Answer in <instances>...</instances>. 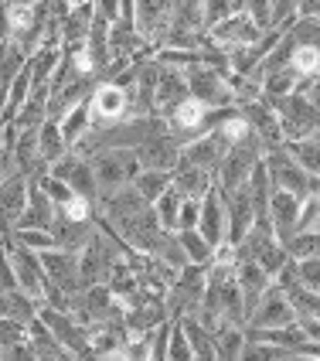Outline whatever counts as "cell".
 <instances>
[{"instance_id": "obj_44", "label": "cell", "mask_w": 320, "mask_h": 361, "mask_svg": "<svg viewBox=\"0 0 320 361\" xmlns=\"http://www.w3.org/2000/svg\"><path fill=\"white\" fill-rule=\"evenodd\" d=\"M38 188H41V191H44V195H48L51 201H55V208H61L65 201L75 198V195H72V188H68V184H61L59 178H51V174H44V178L38 180Z\"/></svg>"}, {"instance_id": "obj_47", "label": "cell", "mask_w": 320, "mask_h": 361, "mask_svg": "<svg viewBox=\"0 0 320 361\" xmlns=\"http://www.w3.org/2000/svg\"><path fill=\"white\" fill-rule=\"evenodd\" d=\"M0 361H38V358H35L31 341H24V344H14V348H4V351H0Z\"/></svg>"}, {"instance_id": "obj_27", "label": "cell", "mask_w": 320, "mask_h": 361, "mask_svg": "<svg viewBox=\"0 0 320 361\" xmlns=\"http://www.w3.org/2000/svg\"><path fill=\"white\" fill-rule=\"evenodd\" d=\"M174 188H178L184 198L201 201L215 188V174H208V171H201V167H191V164L180 161L178 171H174Z\"/></svg>"}, {"instance_id": "obj_12", "label": "cell", "mask_w": 320, "mask_h": 361, "mask_svg": "<svg viewBox=\"0 0 320 361\" xmlns=\"http://www.w3.org/2000/svg\"><path fill=\"white\" fill-rule=\"evenodd\" d=\"M41 269H44V280L51 286H59L61 293H68L72 300H79L85 293L79 276V252H65V249H51V252H41Z\"/></svg>"}, {"instance_id": "obj_2", "label": "cell", "mask_w": 320, "mask_h": 361, "mask_svg": "<svg viewBox=\"0 0 320 361\" xmlns=\"http://www.w3.org/2000/svg\"><path fill=\"white\" fill-rule=\"evenodd\" d=\"M276 116H280V126H283V137L286 143H300V140H310L314 133L320 130V109L314 102L293 92V96H283V99H266Z\"/></svg>"}, {"instance_id": "obj_17", "label": "cell", "mask_w": 320, "mask_h": 361, "mask_svg": "<svg viewBox=\"0 0 320 361\" xmlns=\"http://www.w3.org/2000/svg\"><path fill=\"white\" fill-rule=\"evenodd\" d=\"M228 150H232V143L225 140L219 130H208L204 137H198V140H191L184 147L180 161L191 164V167H201V171H208V174H219V167L225 164Z\"/></svg>"}, {"instance_id": "obj_16", "label": "cell", "mask_w": 320, "mask_h": 361, "mask_svg": "<svg viewBox=\"0 0 320 361\" xmlns=\"http://www.w3.org/2000/svg\"><path fill=\"white\" fill-rule=\"evenodd\" d=\"M7 252H11V262H14V276H18V290L20 293H27L31 300H38L44 297V269H41V256L38 252H31V249H24L18 242H7Z\"/></svg>"}, {"instance_id": "obj_49", "label": "cell", "mask_w": 320, "mask_h": 361, "mask_svg": "<svg viewBox=\"0 0 320 361\" xmlns=\"http://www.w3.org/2000/svg\"><path fill=\"white\" fill-rule=\"evenodd\" d=\"M314 140H317V143H320V130H317V133H314Z\"/></svg>"}, {"instance_id": "obj_3", "label": "cell", "mask_w": 320, "mask_h": 361, "mask_svg": "<svg viewBox=\"0 0 320 361\" xmlns=\"http://www.w3.org/2000/svg\"><path fill=\"white\" fill-rule=\"evenodd\" d=\"M266 174H269V184H273V191H283V195H293V198H307V195H314L320 191V180L310 178L307 171H303L300 164L290 157V150L280 147V150H269L266 157Z\"/></svg>"}, {"instance_id": "obj_35", "label": "cell", "mask_w": 320, "mask_h": 361, "mask_svg": "<svg viewBox=\"0 0 320 361\" xmlns=\"http://www.w3.org/2000/svg\"><path fill=\"white\" fill-rule=\"evenodd\" d=\"M290 68H293V75H297L300 82L317 79V72H320V48H317V44H297V48H293V61H290Z\"/></svg>"}, {"instance_id": "obj_1", "label": "cell", "mask_w": 320, "mask_h": 361, "mask_svg": "<svg viewBox=\"0 0 320 361\" xmlns=\"http://www.w3.org/2000/svg\"><path fill=\"white\" fill-rule=\"evenodd\" d=\"M195 321L204 324L208 331H221L228 324L245 327V303H242L235 269L208 266V290H204V300H201Z\"/></svg>"}, {"instance_id": "obj_46", "label": "cell", "mask_w": 320, "mask_h": 361, "mask_svg": "<svg viewBox=\"0 0 320 361\" xmlns=\"http://www.w3.org/2000/svg\"><path fill=\"white\" fill-rule=\"evenodd\" d=\"M211 266H219V269H235V266H239V249H235L232 242L215 245V252H211Z\"/></svg>"}, {"instance_id": "obj_38", "label": "cell", "mask_w": 320, "mask_h": 361, "mask_svg": "<svg viewBox=\"0 0 320 361\" xmlns=\"http://www.w3.org/2000/svg\"><path fill=\"white\" fill-rule=\"evenodd\" d=\"M242 14V0H208L204 4V27L215 31L219 24H225L228 18Z\"/></svg>"}, {"instance_id": "obj_41", "label": "cell", "mask_w": 320, "mask_h": 361, "mask_svg": "<svg viewBox=\"0 0 320 361\" xmlns=\"http://www.w3.org/2000/svg\"><path fill=\"white\" fill-rule=\"evenodd\" d=\"M59 215L61 219H68V221H92L96 219V201H85V198H75L72 201H65L59 208Z\"/></svg>"}, {"instance_id": "obj_11", "label": "cell", "mask_w": 320, "mask_h": 361, "mask_svg": "<svg viewBox=\"0 0 320 361\" xmlns=\"http://www.w3.org/2000/svg\"><path fill=\"white\" fill-rule=\"evenodd\" d=\"M27 195H31V180L20 171H14L11 178L0 184V239L11 242L20 225V215L27 208Z\"/></svg>"}, {"instance_id": "obj_43", "label": "cell", "mask_w": 320, "mask_h": 361, "mask_svg": "<svg viewBox=\"0 0 320 361\" xmlns=\"http://www.w3.org/2000/svg\"><path fill=\"white\" fill-rule=\"evenodd\" d=\"M24 341H27V324L0 317V351L4 348H14V344H24Z\"/></svg>"}, {"instance_id": "obj_34", "label": "cell", "mask_w": 320, "mask_h": 361, "mask_svg": "<svg viewBox=\"0 0 320 361\" xmlns=\"http://www.w3.org/2000/svg\"><path fill=\"white\" fill-rule=\"evenodd\" d=\"M180 208H184V195H180L178 188L164 191V198L154 204V212H157V221H160V228H164V232H178Z\"/></svg>"}, {"instance_id": "obj_23", "label": "cell", "mask_w": 320, "mask_h": 361, "mask_svg": "<svg viewBox=\"0 0 320 361\" xmlns=\"http://www.w3.org/2000/svg\"><path fill=\"white\" fill-rule=\"evenodd\" d=\"M297 221H300V198L276 191L273 201H269V225H273L280 245H290L297 239Z\"/></svg>"}, {"instance_id": "obj_14", "label": "cell", "mask_w": 320, "mask_h": 361, "mask_svg": "<svg viewBox=\"0 0 320 361\" xmlns=\"http://www.w3.org/2000/svg\"><path fill=\"white\" fill-rule=\"evenodd\" d=\"M180 154H184V143L171 130H164L157 137H150L143 147H137V161H140L143 171H167V174H174L180 164Z\"/></svg>"}, {"instance_id": "obj_28", "label": "cell", "mask_w": 320, "mask_h": 361, "mask_svg": "<svg viewBox=\"0 0 320 361\" xmlns=\"http://www.w3.org/2000/svg\"><path fill=\"white\" fill-rule=\"evenodd\" d=\"M38 310L41 303L31 300L27 293H20V290H11V293H0V317H7V321H18V324H31L38 321Z\"/></svg>"}, {"instance_id": "obj_6", "label": "cell", "mask_w": 320, "mask_h": 361, "mask_svg": "<svg viewBox=\"0 0 320 361\" xmlns=\"http://www.w3.org/2000/svg\"><path fill=\"white\" fill-rule=\"evenodd\" d=\"M204 290H208V266H187V269H180L174 286H171V293H167V300H164L171 321L195 317L201 300H204Z\"/></svg>"}, {"instance_id": "obj_26", "label": "cell", "mask_w": 320, "mask_h": 361, "mask_svg": "<svg viewBox=\"0 0 320 361\" xmlns=\"http://www.w3.org/2000/svg\"><path fill=\"white\" fill-rule=\"evenodd\" d=\"M51 239L65 252H82L89 242L96 239V221H68L59 215L55 225H51Z\"/></svg>"}, {"instance_id": "obj_24", "label": "cell", "mask_w": 320, "mask_h": 361, "mask_svg": "<svg viewBox=\"0 0 320 361\" xmlns=\"http://www.w3.org/2000/svg\"><path fill=\"white\" fill-rule=\"evenodd\" d=\"M55 219H59V208H55V201L48 198L38 184H31L27 208H24V215H20L18 232H51Z\"/></svg>"}, {"instance_id": "obj_5", "label": "cell", "mask_w": 320, "mask_h": 361, "mask_svg": "<svg viewBox=\"0 0 320 361\" xmlns=\"http://www.w3.org/2000/svg\"><path fill=\"white\" fill-rule=\"evenodd\" d=\"M262 157H266V150L256 143V137L239 143V147H232L228 157H225V164L219 167V174H215V188H219L221 195H235V191H242V188L249 184V178H252V171L262 164Z\"/></svg>"}, {"instance_id": "obj_40", "label": "cell", "mask_w": 320, "mask_h": 361, "mask_svg": "<svg viewBox=\"0 0 320 361\" xmlns=\"http://www.w3.org/2000/svg\"><path fill=\"white\" fill-rule=\"evenodd\" d=\"M167 361H198L195 351H191V341L184 334L180 321H174V331H171V344H167Z\"/></svg>"}, {"instance_id": "obj_29", "label": "cell", "mask_w": 320, "mask_h": 361, "mask_svg": "<svg viewBox=\"0 0 320 361\" xmlns=\"http://www.w3.org/2000/svg\"><path fill=\"white\" fill-rule=\"evenodd\" d=\"M38 147H41V161L48 164V171L72 154V150H68V143H65V137H61V126L55 120H48L38 130Z\"/></svg>"}, {"instance_id": "obj_9", "label": "cell", "mask_w": 320, "mask_h": 361, "mask_svg": "<svg viewBox=\"0 0 320 361\" xmlns=\"http://www.w3.org/2000/svg\"><path fill=\"white\" fill-rule=\"evenodd\" d=\"M297 321H300V314H297V307L290 303L286 290L273 283L269 293L259 300V307L252 310L245 331H283V327H293Z\"/></svg>"}, {"instance_id": "obj_33", "label": "cell", "mask_w": 320, "mask_h": 361, "mask_svg": "<svg viewBox=\"0 0 320 361\" xmlns=\"http://www.w3.org/2000/svg\"><path fill=\"white\" fill-rule=\"evenodd\" d=\"M178 242L180 249H184V256H187V266H211V245L208 239L201 235L198 228H191V232H178Z\"/></svg>"}, {"instance_id": "obj_39", "label": "cell", "mask_w": 320, "mask_h": 361, "mask_svg": "<svg viewBox=\"0 0 320 361\" xmlns=\"http://www.w3.org/2000/svg\"><path fill=\"white\" fill-rule=\"evenodd\" d=\"M242 11L262 35H273V0H242Z\"/></svg>"}, {"instance_id": "obj_45", "label": "cell", "mask_w": 320, "mask_h": 361, "mask_svg": "<svg viewBox=\"0 0 320 361\" xmlns=\"http://www.w3.org/2000/svg\"><path fill=\"white\" fill-rule=\"evenodd\" d=\"M18 290V276H14V262L7 252V242H0V293H11Z\"/></svg>"}, {"instance_id": "obj_36", "label": "cell", "mask_w": 320, "mask_h": 361, "mask_svg": "<svg viewBox=\"0 0 320 361\" xmlns=\"http://www.w3.org/2000/svg\"><path fill=\"white\" fill-rule=\"evenodd\" d=\"M286 150H290V157L300 164L310 178L320 180V143L314 140V137H310V140H300V143H286Z\"/></svg>"}, {"instance_id": "obj_42", "label": "cell", "mask_w": 320, "mask_h": 361, "mask_svg": "<svg viewBox=\"0 0 320 361\" xmlns=\"http://www.w3.org/2000/svg\"><path fill=\"white\" fill-rule=\"evenodd\" d=\"M18 245H24V249H31V252H51V249H59L55 245V239H51V232H14V239Z\"/></svg>"}, {"instance_id": "obj_32", "label": "cell", "mask_w": 320, "mask_h": 361, "mask_svg": "<svg viewBox=\"0 0 320 361\" xmlns=\"http://www.w3.org/2000/svg\"><path fill=\"white\" fill-rule=\"evenodd\" d=\"M133 188H137L140 198L154 208V204L164 198V191L174 188V174H167V171H140V178L133 180Z\"/></svg>"}, {"instance_id": "obj_20", "label": "cell", "mask_w": 320, "mask_h": 361, "mask_svg": "<svg viewBox=\"0 0 320 361\" xmlns=\"http://www.w3.org/2000/svg\"><path fill=\"white\" fill-rule=\"evenodd\" d=\"M198 232L208 239V245L215 249L221 242H228V215H225V198H221L219 188H211L204 198H201V221Z\"/></svg>"}, {"instance_id": "obj_18", "label": "cell", "mask_w": 320, "mask_h": 361, "mask_svg": "<svg viewBox=\"0 0 320 361\" xmlns=\"http://www.w3.org/2000/svg\"><path fill=\"white\" fill-rule=\"evenodd\" d=\"M48 174L59 178L61 184H68L72 195H79V198H85V201H99V180L92 174V164L75 157V154H68L65 161H59Z\"/></svg>"}, {"instance_id": "obj_8", "label": "cell", "mask_w": 320, "mask_h": 361, "mask_svg": "<svg viewBox=\"0 0 320 361\" xmlns=\"http://www.w3.org/2000/svg\"><path fill=\"white\" fill-rule=\"evenodd\" d=\"M89 113H92V130H109L130 120V92L116 82H99L89 96Z\"/></svg>"}, {"instance_id": "obj_48", "label": "cell", "mask_w": 320, "mask_h": 361, "mask_svg": "<svg viewBox=\"0 0 320 361\" xmlns=\"http://www.w3.org/2000/svg\"><path fill=\"white\" fill-rule=\"evenodd\" d=\"M300 331L307 334V341H314V344H320V321H310V317H300Z\"/></svg>"}, {"instance_id": "obj_15", "label": "cell", "mask_w": 320, "mask_h": 361, "mask_svg": "<svg viewBox=\"0 0 320 361\" xmlns=\"http://www.w3.org/2000/svg\"><path fill=\"white\" fill-rule=\"evenodd\" d=\"M242 116L249 120V130H252L256 143H259L266 154H269V150H280V147H286L280 116H276V109H273L266 99L252 102V106H242Z\"/></svg>"}, {"instance_id": "obj_13", "label": "cell", "mask_w": 320, "mask_h": 361, "mask_svg": "<svg viewBox=\"0 0 320 361\" xmlns=\"http://www.w3.org/2000/svg\"><path fill=\"white\" fill-rule=\"evenodd\" d=\"M187 99H191V89H187V79H184V68H174V65H164V61H160V79H157V99H154V116L167 123Z\"/></svg>"}, {"instance_id": "obj_19", "label": "cell", "mask_w": 320, "mask_h": 361, "mask_svg": "<svg viewBox=\"0 0 320 361\" xmlns=\"http://www.w3.org/2000/svg\"><path fill=\"white\" fill-rule=\"evenodd\" d=\"M262 38H266V35H262L252 20L245 18V11L235 14V18H228L225 24H219L215 31H208V41H211L215 48H221V51L249 48V44H256V41H262Z\"/></svg>"}, {"instance_id": "obj_37", "label": "cell", "mask_w": 320, "mask_h": 361, "mask_svg": "<svg viewBox=\"0 0 320 361\" xmlns=\"http://www.w3.org/2000/svg\"><path fill=\"white\" fill-rule=\"evenodd\" d=\"M320 232V191L307 195L300 201V221H297V235H317Z\"/></svg>"}, {"instance_id": "obj_25", "label": "cell", "mask_w": 320, "mask_h": 361, "mask_svg": "<svg viewBox=\"0 0 320 361\" xmlns=\"http://www.w3.org/2000/svg\"><path fill=\"white\" fill-rule=\"evenodd\" d=\"M92 20H96V4H68V14L61 20V41L65 48H79L92 35Z\"/></svg>"}, {"instance_id": "obj_21", "label": "cell", "mask_w": 320, "mask_h": 361, "mask_svg": "<svg viewBox=\"0 0 320 361\" xmlns=\"http://www.w3.org/2000/svg\"><path fill=\"white\" fill-rule=\"evenodd\" d=\"M221 198H225V215H228V242L239 245V242L252 232L259 212H256V204H252V198H249L245 188L235 191V195H221Z\"/></svg>"}, {"instance_id": "obj_30", "label": "cell", "mask_w": 320, "mask_h": 361, "mask_svg": "<svg viewBox=\"0 0 320 361\" xmlns=\"http://www.w3.org/2000/svg\"><path fill=\"white\" fill-rule=\"evenodd\" d=\"M187 341H191V351L198 361H219V351H215V331H208L204 324H198L195 317H184L180 321Z\"/></svg>"}, {"instance_id": "obj_4", "label": "cell", "mask_w": 320, "mask_h": 361, "mask_svg": "<svg viewBox=\"0 0 320 361\" xmlns=\"http://www.w3.org/2000/svg\"><path fill=\"white\" fill-rule=\"evenodd\" d=\"M184 79H187V89H191V99L204 102L211 113H219V109H239L232 89H228V75L219 72V68H211V65H191V68H184Z\"/></svg>"}, {"instance_id": "obj_7", "label": "cell", "mask_w": 320, "mask_h": 361, "mask_svg": "<svg viewBox=\"0 0 320 361\" xmlns=\"http://www.w3.org/2000/svg\"><path fill=\"white\" fill-rule=\"evenodd\" d=\"M89 164H92V174L99 180V195L116 191V188H130L143 171L140 161H137V150H99L96 157H89Z\"/></svg>"}, {"instance_id": "obj_10", "label": "cell", "mask_w": 320, "mask_h": 361, "mask_svg": "<svg viewBox=\"0 0 320 361\" xmlns=\"http://www.w3.org/2000/svg\"><path fill=\"white\" fill-rule=\"evenodd\" d=\"M171 14H174V4H164V0H137L133 4V24H137V35L143 38V44L157 55L164 48V38L171 31Z\"/></svg>"}, {"instance_id": "obj_22", "label": "cell", "mask_w": 320, "mask_h": 361, "mask_svg": "<svg viewBox=\"0 0 320 361\" xmlns=\"http://www.w3.org/2000/svg\"><path fill=\"white\" fill-rule=\"evenodd\" d=\"M235 280H239L242 303H245V324H249L252 310L259 307V300L269 293V286H273L276 280L262 269L259 262H239V266H235Z\"/></svg>"}, {"instance_id": "obj_31", "label": "cell", "mask_w": 320, "mask_h": 361, "mask_svg": "<svg viewBox=\"0 0 320 361\" xmlns=\"http://www.w3.org/2000/svg\"><path fill=\"white\" fill-rule=\"evenodd\" d=\"M245 348H249V334H245V327L228 324V327L215 331V351H219V361H242Z\"/></svg>"}]
</instances>
